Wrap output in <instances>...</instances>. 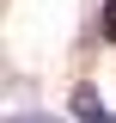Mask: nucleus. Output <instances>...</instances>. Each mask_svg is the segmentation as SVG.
<instances>
[{
    "instance_id": "obj_1",
    "label": "nucleus",
    "mask_w": 116,
    "mask_h": 123,
    "mask_svg": "<svg viewBox=\"0 0 116 123\" xmlns=\"http://www.w3.org/2000/svg\"><path fill=\"white\" fill-rule=\"evenodd\" d=\"M73 123H116V111H104L98 86H73Z\"/></svg>"
},
{
    "instance_id": "obj_2",
    "label": "nucleus",
    "mask_w": 116,
    "mask_h": 123,
    "mask_svg": "<svg viewBox=\"0 0 116 123\" xmlns=\"http://www.w3.org/2000/svg\"><path fill=\"white\" fill-rule=\"evenodd\" d=\"M6 123H61V117H43V111H12Z\"/></svg>"
}]
</instances>
